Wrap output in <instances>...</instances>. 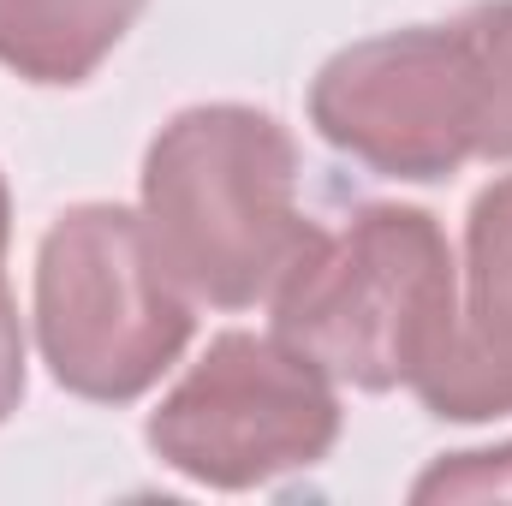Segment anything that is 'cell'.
Listing matches in <instances>:
<instances>
[{"mask_svg": "<svg viewBox=\"0 0 512 506\" xmlns=\"http://www.w3.org/2000/svg\"><path fill=\"white\" fill-rule=\"evenodd\" d=\"M143 221L167 268L209 310H256L316 251L298 203V143L245 102L179 108L143 149Z\"/></svg>", "mask_w": 512, "mask_h": 506, "instance_id": "cell-1", "label": "cell"}, {"mask_svg": "<svg viewBox=\"0 0 512 506\" xmlns=\"http://www.w3.org/2000/svg\"><path fill=\"white\" fill-rule=\"evenodd\" d=\"M274 334L322 364L334 387H417L453 340L459 262L447 227L417 203H364L322 233L268 298Z\"/></svg>", "mask_w": 512, "mask_h": 506, "instance_id": "cell-2", "label": "cell"}, {"mask_svg": "<svg viewBox=\"0 0 512 506\" xmlns=\"http://www.w3.org/2000/svg\"><path fill=\"white\" fill-rule=\"evenodd\" d=\"M30 322L48 376L72 399L131 405L185 358L197 298L167 268L143 209L72 203L36 245Z\"/></svg>", "mask_w": 512, "mask_h": 506, "instance_id": "cell-3", "label": "cell"}, {"mask_svg": "<svg viewBox=\"0 0 512 506\" xmlns=\"http://www.w3.org/2000/svg\"><path fill=\"white\" fill-rule=\"evenodd\" d=\"M340 393L280 334L227 328L161 393L143 423L149 453L197 489L245 495L310 471L340 441Z\"/></svg>", "mask_w": 512, "mask_h": 506, "instance_id": "cell-4", "label": "cell"}, {"mask_svg": "<svg viewBox=\"0 0 512 506\" xmlns=\"http://www.w3.org/2000/svg\"><path fill=\"white\" fill-rule=\"evenodd\" d=\"M310 126L376 179L441 185L483 155V90L459 24L346 42L310 78Z\"/></svg>", "mask_w": 512, "mask_h": 506, "instance_id": "cell-5", "label": "cell"}, {"mask_svg": "<svg viewBox=\"0 0 512 506\" xmlns=\"http://www.w3.org/2000/svg\"><path fill=\"white\" fill-rule=\"evenodd\" d=\"M441 423L512 417V173L489 179L465 215V304L435 370L411 387Z\"/></svg>", "mask_w": 512, "mask_h": 506, "instance_id": "cell-6", "label": "cell"}, {"mask_svg": "<svg viewBox=\"0 0 512 506\" xmlns=\"http://www.w3.org/2000/svg\"><path fill=\"white\" fill-rule=\"evenodd\" d=\"M149 0H0V66L42 90H78L126 42Z\"/></svg>", "mask_w": 512, "mask_h": 506, "instance_id": "cell-7", "label": "cell"}, {"mask_svg": "<svg viewBox=\"0 0 512 506\" xmlns=\"http://www.w3.org/2000/svg\"><path fill=\"white\" fill-rule=\"evenodd\" d=\"M477 60L483 90V155L477 161H512V0H477L453 18Z\"/></svg>", "mask_w": 512, "mask_h": 506, "instance_id": "cell-8", "label": "cell"}, {"mask_svg": "<svg viewBox=\"0 0 512 506\" xmlns=\"http://www.w3.org/2000/svg\"><path fill=\"white\" fill-rule=\"evenodd\" d=\"M411 501H512V441L501 447H471V453H441L417 483Z\"/></svg>", "mask_w": 512, "mask_h": 506, "instance_id": "cell-9", "label": "cell"}, {"mask_svg": "<svg viewBox=\"0 0 512 506\" xmlns=\"http://www.w3.org/2000/svg\"><path fill=\"white\" fill-rule=\"evenodd\" d=\"M6 239H12V197H6V179H0V298H12V286H6Z\"/></svg>", "mask_w": 512, "mask_h": 506, "instance_id": "cell-10", "label": "cell"}]
</instances>
